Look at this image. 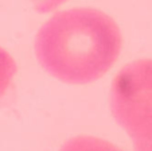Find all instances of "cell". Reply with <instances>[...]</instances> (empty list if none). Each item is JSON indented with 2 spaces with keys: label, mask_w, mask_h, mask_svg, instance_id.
I'll list each match as a JSON object with an SVG mask.
<instances>
[{
  "label": "cell",
  "mask_w": 152,
  "mask_h": 151,
  "mask_svg": "<svg viewBox=\"0 0 152 151\" xmlns=\"http://www.w3.org/2000/svg\"><path fill=\"white\" fill-rule=\"evenodd\" d=\"M121 47L123 35L113 18L88 7L55 12L34 41L43 70L70 85H85L105 76Z\"/></svg>",
  "instance_id": "1"
},
{
  "label": "cell",
  "mask_w": 152,
  "mask_h": 151,
  "mask_svg": "<svg viewBox=\"0 0 152 151\" xmlns=\"http://www.w3.org/2000/svg\"><path fill=\"white\" fill-rule=\"evenodd\" d=\"M109 108L115 122L132 140L152 138V58L129 62L116 74Z\"/></svg>",
  "instance_id": "2"
},
{
  "label": "cell",
  "mask_w": 152,
  "mask_h": 151,
  "mask_svg": "<svg viewBox=\"0 0 152 151\" xmlns=\"http://www.w3.org/2000/svg\"><path fill=\"white\" fill-rule=\"evenodd\" d=\"M59 151H124L108 140L94 136H75L66 140Z\"/></svg>",
  "instance_id": "3"
},
{
  "label": "cell",
  "mask_w": 152,
  "mask_h": 151,
  "mask_svg": "<svg viewBox=\"0 0 152 151\" xmlns=\"http://www.w3.org/2000/svg\"><path fill=\"white\" fill-rule=\"evenodd\" d=\"M18 66L14 57L0 46V99L6 94L16 74Z\"/></svg>",
  "instance_id": "4"
},
{
  "label": "cell",
  "mask_w": 152,
  "mask_h": 151,
  "mask_svg": "<svg viewBox=\"0 0 152 151\" xmlns=\"http://www.w3.org/2000/svg\"><path fill=\"white\" fill-rule=\"evenodd\" d=\"M30 1L35 12L38 14H50L58 10L67 0H27Z\"/></svg>",
  "instance_id": "5"
},
{
  "label": "cell",
  "mask_w": 152,
  "mask_h": 151,
  "mask_svg": "<svg viewBox=\"0 0 152 151\" xmlns=\"http://www.w3.org/2000/svg\"><path fill=\"white\" fill-rule=\"evenodd\" d=\"M133 151H152V138L141 140H132Z\"/></svg>",
  "instance_id": "6"
}]
</instances>
